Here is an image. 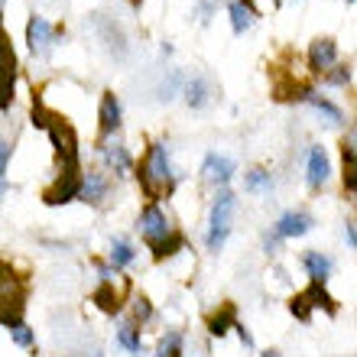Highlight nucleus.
<instances>
[{"label": "nucleus", "mask_w": 357, "mask_h": 357, "mask_svg": "<svg viewBox=\"0 0 357 357\" xmlns=\"http://www.w3.org/2000/svg\"><path fill=\"white\" fill-rule=\"evenodd\" d=\"M140 185L146 192L150 202H160L176 188V172L169 166V153H166V143H153L146 150V160L140 162Z\"/></svg>", "instance_id": "obj_1"}, {"label": "nucleus", "mask_w": 357, "mask_h": 357, "mask_svg": "<svg viewBox=\"0 0 357 357\" xmlns=\"http://www.w3.org/2000/svg\"><path fill=\"white\" fill-rule=\"evenodd\" d=\"M302 266H305V273L312 276V282H325L331 273V260L325 254H319V250H309V254H302Z\"/></svg>", "instance_id": "obj_18"}, {"label": "nucleus", "mask_w": 357, "mask_h": 357, "mask_svg": "<svg viewBox=\"0 0 357 357\" xmlns=\"http://www.w3.org/2000/svg\"><path fill=\"white\" fill-rule=\"evenodd\" d=\"M78 185H82V176L78 172H59V178L43 192V202L46 205H66L78 195Z\"/></svg>", "instance_id": "obj_8"}, {"label": "nucleus", "mask_w": 357, "mask_h": 357, "mask_svg": "<svg viewBox=\"0 0 357 357\" xmlns=\"http://www.w3.org/2000/svg\"><path fill=\"white\" fill-rule=\"evenodd\" d=\"M101 153H104V162H107L117 176H127V172H130L133 160H130V153H127V146H123V143H107Z\"/></svg>", "instance_id": "obj_16"}, {"label": "nucleus", "mask_w": 357, "mask_h": 357, "mask_svg": "<svg viewBox=\"0 0 357 357\" xmlns=\"http://www.w3.org/2000/svg\"><path fill=\"white\" fill-rule=\"evenodd\" d=\"M101 276H104V282L94 289V296H91V302L98 305L101 312H107V315H117L121 312V302H123V296H127V282H123L121 289H114V276H111V270L107 266H101Z\"/></svg>", "instance_id": "obj_6"}, {"label": "nucleus", "mask_w": 357, "mask_h": 357, "mask_svg": "<svg viewBox=\"0 0 357 357\" xmlns=\"http://www.w3.org/2000/svg\"><path fill=\"white\" fill-rule=\"evenodd\" d=\"M305 299L312 302V309H325L328 315H335V312H338V302L325 292V282H312L309 289H305Z\"/></svg>", "instance_id": "obj_21"}, {"label": "nucleus", "mask_w": 357, "mask_h": 357, "mask_svg": "<svg viewBox=\"0 0 357 357\" xmlns=\"http://www.w3.org/2000/svg\"><path fill=\"white\" fill-rule=\"evenodd\" d=\"M312 231V215L305 211H286L276 221V237H302Z\"/></svg>", "instance_id": "obj_11"}, {"label": "nucleus", "mask_w": 357, "mask_h": 357, "mask_svg": "<svg viewBox=\"0 0 357 357\" xmlns=\"http://www.w3.org/2000/svg\"><path fill=\"white\" fill-rule=\"evenodd\" d=\"M341 156H344V188L354 192V133H348V140L341 143Z\"/></svg>", "instance_id": "obj_24"}, {"label": "nucleus", "mask_w": 357, "mask_h": 357, "mask_svg": "<svg viewBox=\"0 0 357 357\" xmlns=\"http://www.w3.org/2000/svg\"><path fill=\"white\" fill-rule=\"evenodd\" d=\"M264 357H280V351H266V354Z\"/></svg>", "instance_id": "obj_35"}, {"label": "nucleus", "mask_w": 357, "mask_h": 357, "mask_svg": "<svg viewBox=\"0 0 357 357\" xmlns=\"http://www.w3.org/2000/svg\"><path fill=\"white\" fill-rule=\"evenodd\" d=\"M98 26H101L104 39H107V46L117 49V56H123V36H121V29L114 26L111 20H98Z\"/></svg>", "instance_id": "obj_28"}, {"label": "nucleus", "mask_w": 357, "mask_h": 357, "mask_svg": "<svg viewBox=\"0 0 357 357\" xmlns=\"http://www.w3.org/2000/svg\"><path fill=\"white\" fill-rule=\"evenodd\" d=\"M328 156H325V150L321 146H312L309 150V185L312 188H321L325 182H328Z\"/></svg>", "instance_id": "obj_14"}, {"label": "nucleus", "mask_w": 357, "mask_h": 357, "mask_svg": "<svg viewBox=\"0 0 357 357\" xmlns=\"http://www.w3.org/2000/svg\"><path fill=\"white\" fill-rule=\"evenodd\" d=\"M104 195H107V178L101 176V172H88L85 178H82V185H78V195L85 205H101Z\"/></svg>", "instance_id": "obj_13"}, {"label": "nucleus", "mask_w": 357, "mask_h": 357, "mask_svg": "<svg viewBox=\"0 0 357 357\" xmlns=\"http://www.w3.org/2000/svg\"><path fill=\"white\" fill-rule=\"evenodd\" d=\"M231 215H234V195L221 188L211 205V227H208V250H221L231 234Z\"/></svg>", "instance_id": "obj_3"}, {"label": "nucleus", "mask_w": 357, "mask_h": 357, "mask_svg": "<svg viewBox=\"0 0 357 357\" xmlns=\"http://www.w3.org/2000/svg\"><path fill=\"white\" fill-rule=\"evenodd\" d=\"M7 195V182H3V178H0V198Z\"/></svg>", "instance_id": "obj_34"}, {"label": "nucleus", "mask_w": 357, "mask_h": 357, "mask_svg": "<svg viewBox=\"0 0 357 357\" xmlns=\"http://www.w3.org/2000/svg\"><path fill=\"white\" fill-rule=\"evenodd\" d=\"M140 231H143V237H146V244L156 247L162 237H169L172 225H169V218L162 215L160 208L150 205V208H143V215H140Z\"/></svg>", "instance_id": "obj_7"}, {"label": "nucleus", "mask_w": 357, "mask_h": 357, "mask_svg": "<svg viewBox=\"0 0 357 357\" xmlns=\"http://www.w3.org/2000/svg\"><path fill=\"white\" fill-rule=\"evenodd\" d=\"M325 75H328V85H338V88L351 85V68L348 66H331Z\"/></svg>", "instance_id": "obj_30"}, {"label": "nucleus", "mask_w": 357, "mask_h": 357, "mask_svg": "<svg viewBox=\"0 0 357 357\" xmlns=\"http://www.w3.org/2000/svg\"><path fill=\"white\" fill-rule=\"evenodd\" d=\"M302 101H309L319 114H325V117H328V123H341V121H344V114H341V107H335V104H331L328 98H321V94H315L312 88H309L305 94H302Z\"/></svg>", "instance_id": "obj_20"}, {"label": "nucleus", "mask_w": 357, "mask_h": 357, "mask_svg": "<svg viewBox=\"0 0 357 357\" xmlns=\"http://www.w3.org/2000/svg\"><path fill=\"white\" fill-rule=\"evenodd\" d=\"M202 172H205L208 182H215V185H227V182H231V176H234V162L227 160V156L208 153L205 162H202Z\"/></svg>", "instance_id": "obj_10"}, {"label": "nucleus", "mask_w": 357, "mask_h": 357, "mask_svg": "<svg viewBox=\"0 0 357 357\" xmlns=\"http://www.w3.org/2000/svg\"><path fill=\"white\" fill-rule=\"evenodd\" d=\"M13 85H17V52L10 43V33L0 26V111L13 104Z\"/></svg>", "instance_id": "obj_4"}, {"label": "nucleus", "mask_w": 357, "mask_h": 357, "mask_svg": "<svg viewBox=\"0 0 357 357\" xmlns=\"http://www.w3.org/2000/svg\"><path fill=\"white\" fill-rule=\"evenodd\" d=\"M10 338L17 341L20 348H33V344H36V335L29 331L26 321H17V325H10Z\"/></svg>", "instance_id": "obj_29"}, {"label": "nucleus", "mask_w": 357, "mask_h": 357, "mask_svg": "<svg viewBox=\"0 0 357 357\" xmlns=\"http://www.w3.org/2000/svg\"><path fill=\"white\" fill-rule=\"evenodd\" d=\"M26 309V282L20 280L13 266L0 260V325H17L23 321Z\"/></svg>", "instance_id": "obj_2"}, {"label": "nucleus", "mask_w": 357, "mask_h": 357, "mask_svg": "<svg viewBox=\"0 0 357 357\" xmlns=\"http://www.w3.org/2000/svg\"><path fill=\"white\" fill-rule=\"evenodd\" d=\"M182 94H185L188 107H205V104H208V82H205V78H192Z\"/></svg>", "instance_id": "obj_23"}, {"label": "nucleus", "mask_w": 357, "mask_h": 357, "mask_svg": "<svg viewBox=\"0 0 357 357\" xmlns=\"http://www.w3.org/2000/svg\"><path fill=\"white\" fill-rule=\"evenodd\" d=\"M130 3H133V7H137V3H140V0H130Z\"/></svg>", "instance_id": "obj_37"}, {"label": "nucleus", "mask_w": 357, "mask_h": 357, "mask_svg": "<svg viewBox=\"0 0 357 357\" xmlns=\"http://www.w3.org/2000/svg\"><path fill=\"white\" fill-rule=\"evenodd\" d=\"M156 357H182V335L178 331H166V338L156 348Z\"/></svg>", "instance_id": "obj_27"}, {"label": "nucleus", "mask_w": 357, "mask_h": 357, "mask_svg": "<svg viewBox=\"0 0 357 357\" xmlns=\"http://www.w3.org/2000/svg\"><path fill=\"white\" fill-rule=\"evenodd\" d=\"M182 247H185V237L178 234V231H169V237H162L160 244L153 247V257H156V260H166V257L178 254Z\"/></svg>", "instance_id": "obj_22"}, {"label": "nucleus", "mask_w": 357, "mask_h": 357, "mask_svg": "<svg viewBox=\"0 0 357 357\" xmlns=\"http://www.w3.org/2000/svg\"><path fill=\"white\" fill-rule=\"evenodd\" d=\"M335 59H338V43H335V39L321 36L309 46V68L312 72H319V75L335 66Z\"/></svg>", "instance_id": "obj_9"}, {"label": "nucleus", "mask_w": 357, "mask_h": 357, "mask_svg": "<svg viewBox=\"0 0 357 357\" xmlns=\"http://www.w3.org/2000/svg\"><path fill=\"white\" fill-rule=\"evenodd\" d=\"M133 260H137V250H133L123 237H117V241L111 244V264L114 266H130Z\"/></svg>", "instance_id": "obj_25"}, {"label": "nucleus", "mask_w": 357, "mask_h": 357, "mask_svg": "<svg viewBox=\"0 0 357 357\" xmlns=\"http://www.w3.org/2000/svg\"><path fill=\"white\" fill-rule=\"evenodd\" d=\"M348 3H354V0H348Z\"/></svg>", "instance_id": "obj_38"}, {"label": "nucleus", "mask_w": 357, "mask_h": 357, "mask_svg": "<svg viewBox=\"0 0 357 357\" xmlns=\"http://www.w3.org/2000/svg\"><path fill=\"white\" fill-rule=\"evenodd\" d=\"M59 33H62V29H56L46 17H29V23H26L29 52H33V56H49V49H52Z\"/></svg>", "instance_id": "obj_5"}, {"label": "nucleus", "mask_w": 357, "mask_h": 357, "mask_svg": "<svg viewBox=\"0 0 357 357\" xmlns=\"http://www.w3.org/2000/svg\"><path fill=\"white\" fill-rule=\"evenodd\" d=\"M254 7H250V0H231V26H234L237 36H244L247 29L254 26Z\"/></svg>", "instance_id": "obj_15"}, {"label": "nucleus", "mask_w": 357, "mask_h": 357, "mask_svg": "<svg viewBox=\"0 0 357 357\" xmlns=\"http://www.w3.org/2000/svg\"><path fill=\"white\" fill-rule=\"evenodd\" d=\"M121 130V101L114 91H104L101 98V137H111V133Z\"/></svg>", "instance_id": "obj_12"}, {"label": "nucleus", "mask_w": 357, "mask_h": 357, "mask_svg": "<svg viewBox=\"0 0 357 357\" xmlns=\"http://www.w3.org/2000/svg\"><path fill=\"white\" fill-rule=\"evenodd\" d=\"M3 3H7V0H0V10H3Z\"/></svg>", "instance_id": "obj_36"}, {"label": "nucleus", "mask_w": 357, "mask_h": 357, "mask_svg": "<svg viewBox=\"0 0 357 357\" xmlns=\"http://www.w3.org/2000/svg\"><path fill=\"white\" fill-rule=\"evenodd\" d=\"M244 188L247 192H270L273 188V176L266 169H250L244 178Z\"/></svg>", "instance_id": "obj_26"}, {"label": "nucleus", "mask_w": 357, "mask_h": 357, "mask_svg": "<svg viewBox=\"0 0 357 357\" xmlns=\"http://www.w3.org/2000/svg\"><path fill=\"white\" fill-rule=\"evenodd\" d=\"M150 315H153V305H150V299H133V319L137 321H150Z\"/></svg>", "instance_id": "obj_31"}, {"label": "nucleus", "mask_w": 357, "mask_h": 357, "mask_svg": "<svg viewBox=\"0 0 357 357\" xmlns=\"http://www.w3.org/2000/svg\"><path fill=\"white\" fill-rule=\"evenodd\" d=\"M344 237H348V247H354V221H348V225H344Z\"/></svg>", "instance_id": "obj_33"}, {"label": "nucleus", "mask_w": 357, "mask_h": 357, "mask_svg": "<svg viewBox=\"0 0 357 357\" xmlns=\"http://www.w3.org/2000/svg\"><path fill=\"white\" fill-rule=\"evenodd\" d=\"M117 344H121L127 354L133 357H140L143 354V341H140V328L133 325V321H127V325H121L117 328Z\"/></svg>", "instance_id": "obj_19"}, {"label": "nucleus", "mask_w": 357, "mask_h": 357, "mask_svg": "<svg viewBox=\"0 0 357 357\" xmlns=\"http://www.w3.org/2000/svg\"><path fill=\"white\" fill-rule=\"evenodd\" d=\"M10 153H13V146H10V143H3V140H0V178H3V172H7Z\"/></svg>", "instance_id": "obj_32"}, {"label": "nucleus", "mask_w": 357, "mask_h": 357, "mask_svg": "<svg viewBox=\"0 0 357 357\" xmlns=\"http://www.w3.org/2000/svg\"><path fill=\"white\" fill-rule=\"evenodd\" d=\"M234 325H237V312H234V305H231V302H225V305H221V312H215V315L208 319V331H211L215 338H225Z\"/></svg>", "instance_id": "obj_17"}]
</instances>
